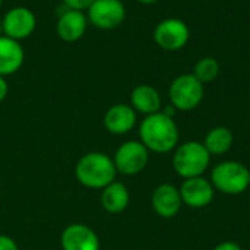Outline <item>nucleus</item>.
<instances>
[{
  "mask_svg": "<svg viewBox=\"0 0 250 250\" xmlns=\"http://www.w3.org/2000/svg\"><path fill=\"white\" fill-rule=\"evenodd\" d=\"M211 183L224 195H242L249 189L250 170L239 161H223L212 168Z\"/></svg>",
  "mask_w": 250,
  "mask_h": 250,
  "instance_id": "obj_4",
  "label": "nucleus"
},
{
  "mask_svg": "<svg viewBox=\"0 0 250 250\" xmlns=\"http://www.w3.org/2000/svg\"><path fill=\"white\" fill-rule=\"evenodd\" d=\"M182 202L193 209H201L208 207L212 199L215 189L211 183V180H207L205 177H192L185 179L182 186L179 188Z\"/></svg>",
  "mask_w": 250,
  "mask_h": 250,
  "instance_id": "obj_10",
  "label": "nucleus"
},
{
  "mask_svg": "<svg viewBox=\"0 0 250 250\" xmlns=\"http://www.w3.org/2000/svg\"><path fill=\"white\" fill-rule=\"evenodd\" d=\"M117 173L135 176L145 170L149 161V151L141 141H127L122 144L113 157Z\"/></svg>",
  "mask_w": 250,
  "mask_h": 250,
  "instance_id": "obj_6",
  "label": "nucleus"
},
{
  "mask_svg": "<svg viewBox=\"0 0 250 250\" xmlns=\"http://www.w3.org/2000/svg\"><path fill=\"white\" fill-rule=\"evenodd\" d=\"M104 127L113 135H126L136 125V111L129 104H114L104 114Z\"/></svg>",
  "mask_w": 250,
  "mask_h": 250,
  "instance_id": "obj_14",
  "label": "nucleus"
},
{
  "mask_svg": "<svg viewBox=\"0 0 250 250\" xmlns=\"http://www.w3.org/2000/svg\"><path fill=\"white\" fill-rule=\"evenodd\" d=\"M211 163V154L202 142L188 141L179 145L173 155V168L183 179L202 176Z\"/></svg>",
  "mask_w": 250,
  "mask_h": 250,
  "instance_id": "obj_3",
  "label": "nucleus"
},
{
  "mask_svg": "<svg viewBox=\"0 0 250 250\" xmlns=\"http://www.w3.org/2000/svg\"><path fill=\"white\" fill-rule=\"evenodd\" d=\"M130 105L136 113L149 116L161 111V95L157 88L142 83L132 89Z\"/></svg>",
  "mask_w": 250,
  "mask_h": 250,
  "instance_id": "obj_16",
  "label": "nucleus"
},
{
  "mask_svg": "<svg viewBox=\"0 0 250 250\" xmlns=\"http://www.w3.org/2000/svg\"><path fill=\"white\" fill-rule=\"evenodd\" d=\"M3 22V35L22 41L32 35L37 26L35 13L26 6H15L9 9L1 18Z\"/></svg>",
  "mask_w": 250,
  "mask_h": 250,
  "instance_id": "obj_9",
  "label": "nucleus"
},
{
  "mask_svg": "<svg viewBox=\"0 0 250 250\" xmlns=\"http://www.w3.org/2000/svg\"><path fill=\"white\" fill-rule=\"evenodd\" d=\"M151 204L155 214L161 218H174L182 209V196L176 186L163 183L157 186L151 196Z\"/></svg>",
  "mask_w": 250,
  "mask_h": 250,
  "instance_id": "obj_13",
  "label": "nucleus"
},
{
  "mask_svg": "<svg viewBox=\"0 0 250 250\" xmlns=\"http://www.w3.org/2000/svg\"><path fill=\"white\" fill-rule=\"evenodd\" d=\"M0 250H19L16 242L6 236V234H0Z\"/></svg>",
  "mask_w": 250,
  "mask_h": 250,
  "instance_id": "obj_21",
  "label": "nucleus"
},
{
  "mask_svg": "<svg viewBox=\"0 0 250 250\" xmlns=\"http://www.w3.org/2000/svg\"><path fill=\"white\" fill-rule=\"evenodd\" d=\"M7 92H9L7 81H6V78L0 76V103H1V101H4V98L7 97Z\"/></svg>",
  "mask_w": 250,
  "mask_h": 250,
  "instance_id": "obj_23",
  "label": "nucleus"
},
{
  "mask_svg": "<svg viewBox=\"0 0 250 250\" xmlns=\"http://www.w3.org/2000/svg\"><path fill=\"white\" fill-rule=\"evenodd\" d=\"M233 142H234V136L231 130L224 126H217L207 133L202 144L205 145V148L211 155H224L231 149Z\"/></svg>",
  "mask_w": 250,
  "mask_h": 250,
  "instance_id": "obj_18",
  "label": "nucleus"
},
{
  "mask_svg": "<svg viewBox=\"0 0 250 250\" xmlns=\"http://www.w3.org/2000/svg\"><path fill=\"white\" fill-rule=\"evenodd\" d=\"M204 83L199 82L193 73H185L177 76L168 89L171 105L179 111L195 110L204 100Z\"/></svg>",
  "mask_w": 250,
  "mask_h": 250,
  "instance_id": "obj_5",
  "label": "nucleus"
},
{
  "mask_svg": "<svg viewBox=\"0 0 250 250\" xmlns=\"http://www.w3.org/2000/svg\"><path fill=\"white\" fill-rule=\"evenodd\" d=\"M100 202H101V207L107 212L120 214L129 207L130 195H129L127 188L123 183L114 180L113 183H110L101 190Z\"/></svg>",
  "mask_w": 250,
  "mask_h": 250,
  "instance_id": "obj_17",
  "label": "nucleus"
},
{
  "mask_svg": "<svg viewBox=\"0 0 250 250\" xmlns=\"http://www.w3.org/2000/svg\"><path fill=\"white\" fill-rule=\"evenodd\" d=\"M218 75H220V63L214 57H202L195 64L193 76L204 85L215 81Z\"/></svg>",
  "mask_w": 250,
  "mask_h": 250,
  "instance_id": "obj_19",
  "label": "nucleus"
},
{
  "mask_svg": "<svg viewBox=\"0 0 250 250\" xmlns=\"http://www.w3.org/2000/svg\"><path fill=\"white\" fill-rule=\"evenodd\" d=\"M138 3H141V4H154V3H157L158 0H136Z\"/></svg>",
  "mask_w": 250,
  "mask_h": 250,
  "instance_id": "obj_25",
  "label": "nucleus"
},
{
  "mask_svg": "<svg viewBox=\"0 0 250 250\" xmlns=\"http://www.w3.org/2000/svg\"><path fill=\"white\" fill-rule=\"evenodd\" d=\"M3 35V22H1V18H0V37Z\"/></svg>",
  "mask_w": 250,
  "mask_h": 250,
  "instance_id": "obj_26",
  "label": "nucleus"
},
{
  "mask_svg": "<svg viewBox=\"0 0 250 250\" xmlns=\"http://www.w3.org/2000/svg\"><path fill=\"white\" fill-rule=\"evenodd\" d=\"M60 245L63 250H100V239L91 227L75 223L63 230Z\"/></svg>",
  "mask_w": 250,
  "mask_h": 250,
  "instance_id": "obj_12",
  "label": "nucleus"
},
{
  "mask_svg": "<svg viewBox=\"0 0 250 250\" xmlns=\"http://www.w3.org/2000/svg\"><path fill=\"white\" fill-rule=\"evenodd\" d=\"M95 0H63V4L69 9L86 10Z\"/></svg>",
  "mask_w": 250,
  "mask_h": 250,
  "instance_id": "obj_20",
  "label": "nucleus"
},
{
  "mask_svg": "<svg viewBox=\"0 0 250 250\" xmlns=\"http://www.w3.org/2000/svg\"><path fill=\"white\" fill-rule=\"evenodd\" d=\"M141 142L148 151L157 154H167L179 145V127L173 117L166 116L163 111L145 116L139 126Z\"/></svg>",
  "mask_w": 250,
  "mask_h": 250,
  "instance_id": "obj_1",
  "label": "nucleus"
},
{
  "mask_svg": "<svg viewBox=\"0 0 250 250\" xmlns=\"http://www.w3.org/2000/svg\"><path fill=\"white\" fill-rule=\"evenodd\" d=\"M86 18L98 29H114L126 19V6L122 0H95L86 9Z\"/></svg>",
  "mask_w": 250,
  "mask_h": 250,
  "instance_id": "obj_8",
  "label": "nucleus"
},
{
  "mask_svg": "<svg viewBox=\"0 0 250 250\" xmlns=\"http://www.w3.org/2000/svg\"><path fill=\"white\" fill-rule=\"evenodd\" d=\"M88 18L83 10L69 9L64 6V10L59 15L56 22V34L64 42L79 41L88 28Z\"/></svg>",
  "mask_w": 250,
  "mask_h": 250,
  "instance_id": "obj_11",
  "label": "nucleus"
},
{
  "mask_svg": "<svg viewBox=\"0 0 250 250\" xmlns=\"http://www.w3.org/2000/svg\"><path fill=\"white\" fill-rule=\"evenodd\" d=\"M212 250H243L240 248V245L234 243V242H223L220 245H217Z\"/></svg>",
  "mask_w": 250,
  "mask_h": 250,
  "instance_id": "obj_22",
  "label": "nucleus"
},
{
  "mask_svg": "<svg viewBox=\"0 0 250 250\" xmlns=\"http://www.w3.org/2000/svg\"><path fill=\"white\" fill-rule=\"evenodd\" d=\"M1 4H3V0H0V7H1Z\"/></svg>",
  "mask_w": 250,
  "mask_h": 250,
  "instance_id": "obj_27",
  "label": "nucleus"
},
{
  "mask_svg": "<svg viewBox=\"0 0 250 250\" xmlns=\"http://www.w3.org/2000/svg\"><path fill=\"white\" fill-rule=\"evenodd\" d=\"M190 38L188 23L180 18H167L157 23L154 29L155 44L167 51H177L186 47Z\"/></svg>",
  "mask_w": 250,
  "mask_h": 250,
  "instance_id": "obj_7",
  "label": "nucleus"
},
{
  "mask_svg": "<svg viewBox=\"0 0 250 250\" xmlns=\"http://www.w3.org/2000/svg\"><path fill=\"white\" fill-rule=\"evenodd\" d=\"M25 62V50L21 41L6 35L0 37V76L6 78L16 73Z\"/></svg>",
  "mask_w": 250,
  "mask_h": 250,
  "instance_id": "obj_15",
  "label": "nucleus"
},
{
  "mask_svg": "<svg viewBox=\"0 0 250 250\" xmlns=\"http://www.w3.org/2000/svg\"><path fill=\"white\" fill-rule=\"evenodd\" d=\"M76 180L89 189H104L116 180L117 170L111 157L103 152H88L75 167Z\"/></svg>",
  "mask_w": 250,
  "mask_h": 250,
  "instance_id": "obj_2",
  "label": "nucleus"
},
{
  "mask_svg": "<svg viewBox=\"0 0 250 250\" xmlns=\"http://www.w3.org/2000/svg\"><path fill=\"white\" fill-rule=\"evenodd\" d=\"M176 111H177V110H176V108H174V107L170 104V105H167V107L164 108V111H163V113H164L166 116H168V117H173V119H174V114H176Z\"/></svg>",
  "mask_w": 250,
  "mask_h": 250,
  "instance_id": "obj_24",
  "label": "nucleus"
}]
</instances>
